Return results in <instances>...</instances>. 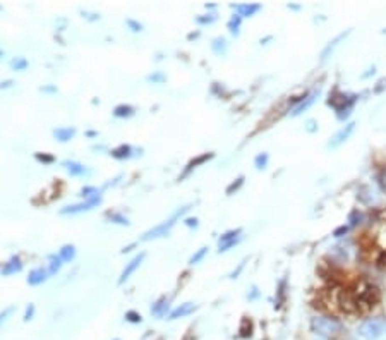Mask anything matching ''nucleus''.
<instances>
[{"label":"nucleus","mask_w":386,"mask_h":340,"mask_svg":"<svg viewBox=\"0 0 386 340\" xmlns=\"http://www.w3.org/2000/svg\"><path fill=\"white\" fill-rule=\"evenodd\" d=\"M88 136L89 138H94V136H98V133L96 131H88Z\"/></svg>","instance_id":"de8ad7c7"},{"label":"nucleus","mask_w":386,"mask_h":340,"mask_svg":"<svg viewBox=\"0 0 386 340\" xmlns=\"http://www.w3.org/2000/svg\"><path fill=\"white\" fill-rule=\"evenodd\" d=\"M107 220L112 222V224H117V225H129L131 222L127 219L125 215H122L119 211H107Z\"/></svg>","instance_id":"412c9836"},{"label":"nucleus","mask_w":386,"mask_h":340,"mask_svg":"<svg viewBox=\"0 0 386 340\" xmlns=\"http://www.w3.org/2000/svg\"><path fill=\"white\" fill-rule=\"evenodd\" d=\"M169 307H170L169 299L163 296L151 306V313L153 315H156V316H160V318H163V316H167V313H169Z\"/></svg>","instance_id":"dca6fc26"},{"label":"nucleus","mask_w":386,"mask_h":340,"mask_svg":"<svg viewBox=\"0 0 386 340\" xmlns=\"http://www.w3.org/2000/svg\"><path fill=\"white\" fill-rule=\"evenodd\" d=\"M361 220H362V215L359 211H353L352 215H350V219H348V222H350V227L361 224Z\"/></svg>","instance_id":"ea45409f"},{"label":"nucleus","mask_w":386,"mask_h":340,"mask_svg":"<svg viewBox=\"0 0 386 340\" xmlns=\"http://www.w3.org/2000/svg\"><path fill=\"white\" fill-rule=\"evenodd\" d=\"M0 11H2V6H0Z\"/></svg>","instance_id":"603ef678"},{"label":"nucleus","mask_w":386,"mask_h":340,"mask_svg":"<svg viewBox=\"0 0 386 340\" xmlns=\"http://www.w3.org/2000/svg\"><path fill=\"white\" fill-rule=\"evenodd\" d=\"M35 158L40 163H45V165H50V163L55 162V157L50 155V153H35Z\"/></svg>","instance_id":"c756f323"},{"label":"nucleus","mask_w":386,"mask_h":340,"mask_svg":"<svg viewBox=\"0 0 386 340\" xmlns=\"http://www.w3.org/2000/svg\"><path fill=\"white\" fill-rule=\"evenodd\" d=\"M383 333H384V328L381 320L371 318V320L362 321L361 326H359V335L366 340H378Z\"/></svg>","instance_id":"7ed1b4c3"},{"label":"nucleus","mask_w":386,"mask_h":340,"mask_svg":"<svg viewBox=\"0 0 386 340\" xmlns=\"http://www.w3.org/2000/svg\"><path fill=\"white\" fill-rule=\"evenodd\" d=\"M348 230H350V225H342V227H338V229H335L333 237H343V235H347Z\"/></svg>","instance_id":"e433bc0d"},{"label":"nucleus","mask_w":386,"mask_h":340,"mask_svg":"<svg viewBox=\"0 0 386 340\" xmlns=\"http://www.w3.org/2000/svg\"><path fill=\"white\" fill-rule=\"evenodd\" d=\"M311 328L312 332L321 335V337L333 338L342 333L343 326L337 318H331V316H316V318H312L311 321Z\"/></svg>","instance_id":"f03ea898"},{"label":"nucleus","mask_w":386,"mask_h":340,"mask_svg":"<svg viewBox=\"0 0 386 340\" xmlns=\"http://www.w3.org/2000/svg\"><path fill=\"white\" fill-rule=\"evenodd\" d=\"M58 256L62 258V261L71 263L76 258V248L72 246V244H66V246L60 248V251H58Z\"/></svg>","instance_id":"aec40b11"},{"label":"nucleus","mask_w":386,"mask_h":340,"mask_svg":"<svg viewBox=\"0 0 386 340\" xmlns=\"http://www.w3.org/2000/svg\"><path fill=\"white\" fill-rule=\"evenodd\" d=\"M240 239H242V237L235 239V241H230V242H223V244H218V251H220V253H225V251H229V249H232V248H234V246H237V244L240 242Z\"/></svg>","instance_id":"c9c22d12"},{"label":"nucleus","mask_w":386,"mask_h":340,"mask_svg":"<svg viewBox=\"0 0 386 340\" xmlns=\"http://www.w3.org/2000/svg\"><path fill=\"white\" fill-rule=\"evenodd\" d=\"M211 48H213V52H215L216 55H223V53L227 52L225 38H215L213 40V43H211Z\"/></svg>","instance_id":"5701e85b"},{"label":"nucleus","mask_w":386,"mask_h":340,"mask_svg":"<svg viewBox=\"0 0 386 340\" xmlns=\"http://www.w3.org/2000/svg\"><path fill=\"white\" fill-rule=\"evenodd\" d=\"M76 134V129L74 128H58L53 131V138L58 139L60 143H67L71 141L72 138H74Z\"/></svg>","instance_id":"a211bd4d"},{"label":"nucleus","mask_w":386,"mask_h":340,"mask_svg":"<svg viewBox=\"0 0 386 340\" xmlns=\"http://www.w3.org/2000/svg\"><path fill=\"white\" fill-rule=\"evenodd\" d=\"M189 210H190L189 205L177 208V210H175L174 213H172L169 219L163 220L162 224H158L156 227H153V229H149L148 232H144V235L141 237V241H151V239H158V237H165V235H169L170 230H172V227H174V225L177 224V220L182 219V217H184Z\"/></svg>","instance_id":"f257e3e1"},{"label":"nucleus","mask_w":386,"mask_h":340,"mask_svg":"<svg viewBox=\"0 0 386 340\" xmlns=\"http://www.w3.org/2000/svg\"><path fill=\"white\" fill-rule=\"evenodd\" d=\"M215 157V153H203V155H199V157H196L194 160H190L189 163H187V167L184 169V172L182 174L179 175V180H184L185 177H189L190 175V172L192 170H196L199 165H203L204 162H208V160H211V158Z\"/></svg>","instance_id":"0eeeda50"},{"label":"nucleus","mask_w":386,"mask_h":340,"mask_svg":"<svg viewBox=\"0 0 386 340\" xmlns=\"http://www.w3.org/2000/svg\"><path fill=\"white\" fill-rule=\"evenodd\" d=\"M48 270L43 268V266H40V268H35L29 271L28 279H26V282H28V285H40L43 282H47L48 279Z\"/></svg>","instance_id":"1a4fd4ad"},{"label":"nucleus","mask_w":386,"mask_h":340,"mask_svg":"<svg viewBox=\"0 0 386 340\" xmlns=\"http://www.w3.org/2000/svg\"><path fill=\"white\" fill-rule=\"evenodd\" d=\"M237 11V14L240 17H251L256 14L258 11H261V6L260 4H244V6H232Z\"/></svg>","instance_id":"2eb2a0df"},{"label":"nucleus","mask_w":386,"mask_h":340,"mask_svg":"<svg viewBox=\"0 0 386 340\" xmlns=\"http://www.w3.org/2000/svg\"><path fill=\"white\" fill-rule=\"evenodd\" d=\"M113 340H120V338H113Z\"/></svg>","instance_id":"3c124183"},{"label":"nucleus","mask_w":386,"mask_h":340,"mask_svg":"<svg viewBox=\"0 0 386 340\" xmlns=\"http://www.w3.org/2000/svg\"><path fill=\"white\" fill-rule=\"evenodd\" d=\"M22 270V261L19 256H12L11 260L2 263L0 265V275L2 276H9V275H14V273H19Z\"/></svg>","instance_id":"6e6552de"},{"label":"nucleus","mask_w":386,"mask_h":340,"mask_svg":"<svg viewBox=\"0 0 386 340\" xmlns=\"http://www.w3.org/2000/svg\"><path fill=\"white\" fill-rule=\"evenodd\" d=\"M14 311H16V306H14V304H12V306H7V307H4V310L0 311V330H2V326L6 325V321L9 320V316H11Z\"/></svg>","instance_id":"cd10ccee"},{"label":"nucleus","mask_w":386,"mask_h":340,"mask_svg":"<svg viewBox=\"0 0 386 340\" xmlns=\"http://www.w3.org/2000/svg\"><path fill=\"white\" fill-rule=\"evenodd\" d=\"M144 256H146V255H144V253H139L138 256H134L133 260H131L129 263H127V265H125V268L122 270V273H120V279H119V284H120V285L124 284L125 280L129 279V276L133 275L134 271L139 268V266H141V263H143V260H144Z\"/></svg>","instance_id":"423d86ee"},{"label":"nucleus","mask_w":386,"mask_h":340,"mask_svg":"<svg viewBox=\"0 0 386 340\" xmlns=\"http://www.w3.org/2000/svg\"><path fill=\"white\" fill-rule=\"evenodd\" d=\"M14 84V81H11V79H7V81H2L0 83V89H6V88H11V86Z\"/></svg>","instance_id":"37998d69"},{"label":"nucleus","mask_w":386,"mask_h":340,"mask_svg":"<svg viewBox=\"0 0 386 340\" xmlns=\"http://www.w3.org/2000/svg\"><path fill=\"white\" fill-rule=\"evenodd\" d=\"M11 67L14 71H26V67H28V60H26L24 57H14L11 60Z\"/></svg>","instance_id":"393cba45"},{"label":"nucleus","mask_w":386,"mask_h":340,"mask_svg":"<svg viewBox=\"0 0 386 340\" xmlns=\"http://www.w3.org/2000/svg\"><path fill=\"white\" fill-rule=\"evenodd\" d=\"M240 22H242V17L239 14H234L230 17L229 21V31L232 35H239V28H240Z\"/></svg>","instance_id":"b1692460"},{"label":"nucleus","mask_w":386,"mask_h":340,"mask_svg":"<svg viewBox=\"0 0 386 340\" xmlns=\"http://www.w3.org/2000/svg\"><path fill=\"white\" fill-rule=\"evenodd\" d=\"M285 285H287V280H281V282H280V289H278V294H280V299H278V301H276V307H280L281 306V301H283V297H285Z\"/></svg>","instance_id":"58836bf2"},{"label":"nucleus","mask_w":386,"mask_h":340,"mask_svg":"<svg viewBox=\"0 0 386 340\" xmlns=\"http://www.w3.org/2000/svg\"><path fill=\"white\" fill-rule=\"evenodd\" d=\"M317 95H319V91H312V93H309V95H306V97L302 98V102L299 103L297 107H294V110H292V117H297V115H301L302 112H306L309 107L312 105V103L316 102V98H317Z\"/></svg>","instance_id":"f8f14e48"},{"label":"nucleus","mask_w":386,"mask_h":340,"mask_svg":"<svg viewBox=\"0 0 386 340\" xmlns=\"http://www.w3.org/2000/svg\"><path fill=\"white\" fill-rule=\"evenodd\" d=\"M62 258L60 256H57V255H50L48 256V275L50 276H53V275H57L58 271H60V268H62Z\"/></svg>","instance_id":"6ab92c4d"},{"label":"nucleus","mask_w":386,"mask_h":340,"mask_svg":"<svg viewBox=\"0 0 386 340\" xmlns=\"http://www.w3.org/2000/svg\"><path fill=\"white\" fill-rule=\"evenodd\" d=\"M100 203H102V196H96V198H91V199H84L83 203H77V205L63 206L60 210V215H77V213L89 211V210H93V208H96Z\"/></svg>","instance_id":"20e7f679"},{"label":"nucleus","mask_w":386,"mask_h":340,"mask_svg":"<svg viewBox=\"0 0 386 340\" xmlns=\"http://www.w3.org/2000/svg\"><path fill=\"white\" fill-rule=\"evenodd\" d=\"M81 196H83L84 199H91V198L102 196V194H100L98 189H96V188H93V186H86V188L81 189Z\"/></svg>","instance_id":"a878e982"},{"label":"nucleus","mask_w":386,"mask_h":340,"mask_svg":"<svg viewBox=\"0 0 386 340\" xmlns=\"http://www.w3.org/2000/svg\"><path fill=\"white\" fill-rule=\"evenodd\" d=\"M242 237V229H232V230H227L225 234L220 235L218 239V244H223V242H230V241H235V239Z\"/></svg>","instance_id":"4be33fe9"},{"label":"nucleus","mask_w":386,"mask_h":340,"mask_svg":"<svg viewBox=\"0 0 386 340\" xmlns=\"http://www.w3.org/2000/svg\"><path fill=\"white\" fill-rule=\"evenodd\" d=\"M83 17H86V19H89V21H98L100 19L98 14H89V12H83Z\"/></svg>","instance_id":"79ce46f5"},{"label":"nucleus","mask_w":386,"mask_h":340,"mask_svg":"<svg viewBox=\"0 0 386 340\" xmlns=\"http://www.w3.org/2000/svg\"><path fill=\"white\" fill-rule=\"evenodd\" d=\"M184 224L187 225V227H190V229H192V227H194V229H196V227L199 225V222H198V219H185V220H184Z\"/></svg>","instance_id":"a19ab883"},{"label":"nucleus","mask_w":386,"mask_h":340,"mask_svg":"<svg viewBox=\"0 0 386 340\" xmlns=\"http://www.w3.org/2000/svg\"><path fill=\"white\" fill-rule=\"evenodd\" d=\"M242 268H244V261H242V263H240V265H239V268H237V270H235V271H232L230 279H237V275L240 273V270H242Z\"/></svg>","instance_id":"c03bdc74"},{"label":"nucleus","mask_w":386,"mask_h":340,"mask_svg":"<svg viewBox=\"0 0 386 340\" xmlns=\"http://www.w3.org/2000/svg\"><path fill=\"white\" fill-rule=\"evenodd\" d=\"M62 165L66 167V170L69 172L71 175H74V177H83V175H88V174H89V170L86 169L83 163H79V162L66 160V162L62 163Z\"/></svg>","instance_id":"9d476101"},{"label":"nucleus","mask_w":386,"mask_h":340,"mask_svg":"<svg viewBox=\"0 0 386 340\" xmlns=\"http://www.w3.org/2000/svg\"><path fill=\"white\" fill-rule=\"evenodd\" d=\"M125 24L129 26V29L134 31V33H141V31H143V24H141L139 21H136V19H131V17L129 19H125Z\"/></svg>","instance_id":"473e14b6"},{"label":"nucleus","mask_w":386,"mask_h":340,"mask_svg":"<svg viewBox=\"0 0 386 340\" xmlns=\"http://www.w3.org/2000/svg\"><path fill=\"white\" fill-rule=\"evenodd\" d=\"M125 320L129 321V323H141V321H143L141 315L139 313H136V311H127L125 313Z\"/></svg>","instance_id":"f704fd0d"},{"label":"nucleus","mask_w":386,"mask_h":340,"mask_svg":"<svg viewBox=\"0 0 386 340\" xmlns=\"http://www.w3.org/2000/svg\"><path fill=\"white\" fill-rule=\"evenodd\" d=\"M348 35H350V31H345V33H340V35L337 36V38L331 40V42H330V43L326 45V47L323 48V52H321V60H326V58L330 57V53L333 52L335 48H337V45H338L340 42H342V40L347 38Z\"/></svg>","instance_id":"4468645a"},{"label":"nucleus","mask_w":386,"mask_h":340,"mask_svg":"<svg viewBox=\"0 0 386 340\" xmlns=\"http://www.w3.org/2000/svg\"><path fill=\"white\" fill-rule=\"evenodd\" d=\"M215 21H216L215 14H206V16H198L196 17L198 24H211V22H215Z\"/></svg>","instance_id":"72a5a7b5"},{"label":"nucleus","mask_w":386,"mask_h":340,"mask_svg":"<svg viewBox=\"0 0 386 340\" xmlns=\"http://www.w3.org/2000/svg\"><path fill=\"white\" fill-rule=\"evenodd\" d=\"M33 316H35V304H28V306H26V311H24V316H22V320L29 321V320H33Z\"/></svg>","instance_id":"4c0bfd02"},{"label":"nucleus","mask_w":386,"mask_h":340,"mask_svg":"<svg viewBox=\"0 0 386 340\" xmlns=\"http://www.w3.org/2000/svg\"><path fill=\"white\" fill-rule=\"evenodd\" d=\"M134 107L133 105H127V103H120V105H117L115 108H113V117H117V119H129V117L134 115Z\"/></svg>","instance_id":"f3484780"},{"label":"nucleus","mask_w":386,"mask_h":340,"mask_svg":"<svg viewBox=\"0 0 386 340\" xmlns=\"http://www.w3.org/2000/svg\"><path fill=\"white\" fill-rule=\"evenodd\" d=\"M268 160H270V157H268V153H260V155H258L256 158H254V167H256L258 170L266 169Z\"/></svg>","instance_id":"bb28decb"},{"label":"nucleus","mask_w":386,"mask_h":340,"mask_svg":"<svg viewBox=\"0 0 386 340\" xmlns=\"http://www.w3.org/2000/svg\"><path fill=\"white\" fill-rule=\"evenodd\" d=\"M208 255V248H201V249H198L196 253H194L192 256H190V260H189V265H198L199 261L203 260L204 256Z\"/></svg>","instance_id":"c85d7f7f"},{"label":"nucleus","mask_w":386,"mask_h":340,"mask_svg":"<svg viewBox=\"0 0 386 340\" xmlns=\"http://www.w3.org/2000/svg\"><path fill=\"white\" fill-rule=\"evenodd\" d=\"M242 184H244V177L240 175V177H237V179L234 180V182L229 186V188H227V194L230 196V194H234L235 191H239V189L242 188Z\"/></svg>","instance_id":"7c9ffc66"},{"label":"nucleus","mask_w":386,"mask_h":340,"mask_svg":"<svg viewBox=\"0 0 386 340\" xmlns=\"http://www.w3.org/2000/svg\"><path fill=\"white\" fill-rule=\"evenodd\" d=\"M110 155L115 158V160H129V158L134 155V149L133 146H129V144H120V146L112 149Z\"/></svg>","instance_id":"ddd939ff"},{"label":"nucleus","mask_w":386,"mask_h":340,"mask_svg":"<svg viewBox=\"0 0 386 340\" xmlns=\"http://www.w3.org/2000/svg\"><path fill=\"white\" fill-rule=\"evenodd\" d=\"M353 129H356V122H348V124H345L342 129L338 131L337 134L333 136V138L330 139V143H328V148H338L340 144H343L345 141H347L348 138L352 136V133H353Z\"/></svg>","instance_id":"39448f33"},{"label":"nucleus","mask_w":386,"mask_h":340,"mask_svg":"<svg viewBox=\"0 0 386 340\" xmlns=\"http://www.w3.org/2000/svg\"><path fill=\"white\" fill-rule=\"evenodd\" d=\"M42 91L53 93V91H57V88H55V86H45V88H42Z\"/></svg>","instance_id":"a18cd8bd"},{"label":"nucleus","mask_w":386,"mask_h":340,"mask_svg":"<svg viewBox=\"0 0 386 340\" xmlns=\"http://www.w3.org/2000/svg\"><path fill=\"white\" fill-rule=\"evenodd\" d=\"M383 328H384V332H386V320L383 321Z\"/></svg>","instance_id":"09e8293b"},{"label":"nucleus","mask_w":386,"mask_h":340,"mask_svg":"<svg viewBox=\"0 0 386 340\" xmlns=\"http://www.w3.org/2000/svg\"><path fill=\"white\" fill-rule=\"evenodd\" d=\"M251 291H252V294H251V296H249V299H254V297H258V289H256V287H252Z\"/></svg>","instance_id":"49530a36"},{"label":"nucleus","mask_w":386,"mask_h":340,"mask_svg":"<svg viewBox=\"0 0 386 340\" xmlns=\"http://www.w3.org/2000/svg\"><path fill=\"white\" fill-rule=\"evenodd\" d=\"M196 311V304H192V302H184V304L177 306L175 310L170 311L169 315V320H179V318H184V316H189L190 313Z\"/></svg>","instance_id":"9b49d317"},{"label":"nucleus","mask_w":386,"mask_h":340,"mask_svg":"<svg viewBox=\"0 0 386 340\" xmlns=\"http://www.w3.org/2000/svg\"><path fill=\"white\" fill-rule=\"evenodd\" d=\"M148 81L149 83H153V84H162V83H165L167 81V76L163 74V72H153V74L148 76Z\"/></svg>","instance_id":"2f4dec72"},{"label":"nucleus","mask_w":386,"mask_h":340,"mask_svg":"<svg viewBox=\"0 0 386 340\" xmlns=\"http://www.w3.org/2000/svg\"><path fill=\"white\" fill-rule=\"evenodd\" d=\"M4 57V50H0V58H2Z\"/></svg>","instance_id":"8fccbe9b"}]
</instances>
